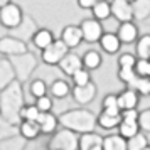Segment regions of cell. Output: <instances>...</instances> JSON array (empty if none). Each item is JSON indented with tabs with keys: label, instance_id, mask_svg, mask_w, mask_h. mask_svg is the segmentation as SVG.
I'll return each instance as SVG.
<instances>
[{
	"label": "cell",
	"instance_id": "3",
	"mask_svg": "<svg viewBox=\"0 0 150 150\" xmlns=\"http://www.w3.org/2000/svg\"><path fill=\"white\" fill-rule=\"evenodd\" d=\"M41 52H42L41 57H42L44 64H47V66H57L59 61L69 52V49L61 39H54L46 49H42Z\"/></svg>",
	"mask_w": 150,
	"mask_h": 150
},
{
	"label": "cell",
	"instance_id": "8",
	"mask_svg": "<svg viewBox=\"0 0 150 150\" xmlns=\"http://www.w3.org/2000/svg\"><path fill=\"white\" fill-rule=\"evenodd\" d=\"M71 95L78 105H89V103L95 100L96 96V86L93 81H89L88 84H83V86H74L71 89Z\"/></svg>",
	"mask_w": 150,
	"mask_h": 150
},
{
	"label": "cell",
	"instance_id": "40",
	"mask_svg": "<svg viewBox=\"0 0 150 150\" xmlns=\"http://www.w3.org/2000/svg\"><path fill=\"white\" fill-rule=\"evenodd\" d=\"M145 22H149V24H150V15H149V19H147V21H145Z\"/></svg>",
	"mask_w": 150,
	"mask_h": 150
},
{
	"label": "cell",
	"instance_id": "32",
	"mask_svg": "<svg viewBox=\"0 0 150 150\" xmlns=\"http://www.w3.org/2000/svg\"><path fill=\"white\" fill-rule=\"evenodd\" d=\"M35 106L41 113H47V111L52 110V98L49 95L39 96V98H35Z\"/></svg>",
	"mask_w": 150,
	"mask_h": 150
},
{
	"label": "cell",
	"instance_id": "38",
	"mask_svg": "<svg viewBox=\"0 0 150 150\" xmlns=\"http://www.w3.org/2000/svg\"><path fill=\"white\" fill-rule=\"evenodd\" d=\"M91 150H103V147L101 145H98V147H95V149H91Z\"/></svg>",
	"mask_w": 150,
	"mask_h": 150
},
{
	"label": "cell",
	"instance_id": "24",
	"mask_svg": "<svg viewBox=\"0 0 150 150\" xmlns=\"http://www.w3.org/2000/svg\"><path fill=\"white\" fill-rule=\"evenodd\" d=\"M19 130H21V135L25 140H35L37 137L41 135V130H39L37 122H30V120H22Z\"/></svg>",
	"mask_w": 150,
	"mask_h": 150
},
{
	"label": "cell",
	"instance_id": "19",
	"mask_svg": "<svg viewBox=\"0 0 150 150\" xmlns=\"http://www.w3.org/2000/svg\"><path fill=\"white\" fill-rule=\"evenodd\" d=\"M101 137L96 135L95 132H86V133H81V137L78 138V150H91L101 145Z\"/></svg>",
	"mask_w": 150,
	"mask_h": 150
},
{
	"label": "cell",
	"instance_id": "37",
	"mask_svg": "<svg viewBox=\"0 0 150 150\" xmlns=\"http://www.w3.org/2000/svg\"><path fill=\"white\" fill-rule=\"evenodd\" d=\"M8 2H12V0H0V7H4L5 4H8Z\"/></svg>",
	"mask_w": 150,
	"mask_h": 150
},
{
	"label": "cell",
	"instance_id": "31",
	"mask_svg": "<svg viewBox=\"0 0 150 150\" xmlns=\"http://www.w3.org/2000/svg\"><path fill=\"white\" fill-rule=\"evenodd\" d=\"M118 79L122 83H125L127 86H130L137 79V74L133 71V68H120L118 69Z\"/></svg>",
	"mask_w": 150,
	"mask_h": 150
},
{
	"label": "cell",
	"instance_id": "9",
	"mask_svg": "<svg viewBox=\"0 0 150 150\" xmlns=\"http://www.w3.org/2000/svg\"><path fill=\"white\" fill-rule=\"evenodd\" d=\"M115 34L118 35L122 44H133L138 39V27H137V24L133 21L120 22Z\"/></svg>",
	"mask_w": 150,
	"mask_h": 150
},
{
	"label": "cell",
	"instance_id": "11",
	"mask_svg": "<svg viewBox=\"0 0 150 150\" xmlns=\"http://www.w3.org/2000/svg\"><path fill=\"white\" fill-rule=\"evenodd\" d=\"M59 69H61L62 73L66 76H71L74 74L78 69H81L83 68V62H81V56H78L74 54V52H68V54L62 57L61 61H59Z\"/></svg>",
	"mask_w": 150,
	"mask_h": 150
},
{
	"label": "cell",
	"instance_id": "29",
	"mask_svg": "<svg viewBox=\"0 0 150 150\" xmlns=\"http://www.w3.org/2000/svg\"><path fill=\"white\" fill-rule=\"evenodd\" d=\"M39 110L35 105H25V106H22L21 111H19V116H21L22 120H30V122H35L37 120V116H39Z\"/></svg>",
	"mask_w": 150,
	"mask_h": 150
},
{
	"label": "cell",
	"instance_id": "36",
	"mask_svg": "<svg viewBox=\"0 0 150 150\" xmlns=\"http://www.w3.org/2000/svg\"><path fill=\"white\" fill-rule=\"evenodd\" d=\"M76 4L83 10H91V7L96 4V0H76Z\"/></svg>",
	"mask_w": 150,
	"mask_h": 150
},
{
	"label": "cell",
	"instance_id": "16",
	"mask_svg": "<svg viewBox=\"0 0 150 150\" xmlns=\"http://www.w3.org/2000/svg\"><path fill=\"white\" fill-rule=\"evenodd\" d=\"M118 133H120L125 140L133 138L137 133H140L138 122H137V120H130V118H122V122L118 125Z\"/></svg>",
	"mask_w": 150,
	"mask_h": 150
},
{
	"label": "cell",
	"instance_id": "2",
	"mask_svg": "<svg viewBox=\"0 0 150 150\" xmlns=\"http://www.w3.org/2000/svg\"><path fill=\"white\" fill-rule=\"evenodd\" d=\"M24 21V14L22 8L14 4L8 2L4 7H0V25L5 29H17Z\"/></svg>",
	"mask_w": 150,
	"mask_h": 150
},
{
	"label": "cell",
	"instance_id": "12",
	"mask_svg": "<svg viewBox=\"0 0 150 150\" xmlns=\"http://www.w3.org/2000/svg\"><path fill=\"white\" fill-rule=\"evenodd\" d=\"M118 98V106L120 110H132V108H137L138 106V101H140V95L137 93L133 88H125L122 93H118L116 95Z\"/></svg>",
	"mask_w": 150,
	"mask_h": 150
},
{
	"label": "cell",
	"instance_id": "22",
	"mask_svg": "<svg viewBox=\"0 0 150 150\" xmlns=\"http://www.w3.org/2000/svg\"><path fill=\"white\" fill-rule=\"evenodd\" d=\"M91 14H93V19L96 21H106L111 17V8H110V2L108 0H98L95 5L91 7Z\"/></svg>",
	"mask_w": 150,
	"mask_h": 150
},
{
	"label": "cell",
	"instance_id": "17",
	"mask_svg": "<svg viewBox=\"0 0 150 150\" xmlns=\"http://www.w3.org/2000/svg\"><path fill=\"white\" fill-rule=\"evenodd\" d=\"M81 62H83V68H86L88 71H95L103 64V57L100 54V51L89 49L81 56Z\"/></svg>",
	"mask_w": 150,
	"mask_h": 150
},
{
	"label": "cell",
	"instance_id": "7",
	"mask_svg": "<svg viewBox=\"0 0 150 150\" xmlns=\"http://www.w3.org/2000/svg\"><path fill=\"white\" fill-rule=\"evenodd\" d=\"M111 15L115 17L118 24L127 21H133V7H132V0H111L110 2Z\"/></svg>",
	"mask_w": 150,
	"mask_h": 150
},
{
	"label": "cell",
	"instance_id": "34",
	"mask_svg": "<svg viewBox=\"0 0 150 150\" xmlns=\"http://www.w3.org/2000/svg\"><path fill=\"white\" fill-rule=\"evenodd\" d=\"M127 143H128V150H142L147 145V138L142 133H137L133 138L127 140Z\"/></svg>",
	"mask_w": 150,
	"mask_h": 150
},
{
	"label": "cell",
	"instance_id": "35",
	"mask_svg": "<svg viewBox=\"0 0 150 150\" xmlns=\"http://www.w3.org/2000/svg\"><path fill=\"white\" fill-rule=\"evenodd\" d=\"M138 127L143 132H150V108L143 110V111H138Z\"/></svg>",
	"mask_w": 150,
	"mask_h": 150
},
{
	"label": "cell",
	"instance_id": "1",
	"mask_svg": "<svg viewBox=\"0 0 150 150\" xmlns=\"http://www.w3.org/2000/svg\"><path fill=\"white\" fill-rule=\"evenodd\" d=\"M59 123L74 133H86L95 130L96 116L88 110H69L59 116Z\"/></svg>",
	"mask_w": 150,
	"mask_h": 150
},
{
	"label": "cell",
	"instance_id": "25",
	"mask_svg": "<svg viewBox=\"0 0 150 150\" xmlns=\"http://www.w3.org/2000/svg\"><path fill=\"white\" fill-rule=\"evenodd\" d=\"M49 91H51L52 98L62 100V98H66V96L71 95V86H69V83L64 81V79H56V81H52Z\"/></svg>",
	"mask_w": 150,
	"mask_h": 150
},
{
	"label": "cell",
	"instance_id": "4",
	"mask_svg": "<svg viewBox=\"0 0 150 150\" xmlns=\"http://www.w3.org/2000/svg\"><path fill=\"white\" fill-rule=\"evenodd\" d=\"M49 150H78V138L74 137V132L68 128L57 132L49 142Z\"/></svg>",
	"mask_w": 150,
	"mask_h": 150
},
{
	"label": "cell",
	"instance_id": "27",
	"mask_svg": "<svg viewBox=\"0 0 150 150\" xmlns=\"http://www.w3.org/2000/svg\"><path fill=\"white\" fill-rule=\"evenodd\" d=\"M133 71L138 78H150V59H138L137 57Z\"/></svg>",
	"mask_w": 150,
	"mask_h": 150
},
{
	"label": "cell",
	"instance_id": "39",
	"mask_svg": "<svg viewBox=\"0 0 150 150\" xmlns=\"http://www.w3.org/2000/svg\"><path fill=\"white\" fill-rule=\"evenodd\" d=\"M142 150H150V147H149V145H145V147H143Z\"/></svg>",
	"mask_w": 150,
	"mask_h": 150
},
{
	"label": "cell",
	"instance_id": "30",
	"mask_svg": "<svg viewBox=\"0 0 150 150\" xmlns=\"http://www.w3.org/2000/svg\"><path fill=\"white\" fill-rule=\"evenodd\" d=\"M29 91L34 98H39V96H44L47 95V84L42 81V79H34L29 86Z\"/></svg>",
	"mask_w": 150,
	"mask_h": 150
},
{
	"label": "cell",
	"instance_id": "26",
	"mask_svg": "<svg viewBox=\"0 0 150 150\" xmlns=\"http://www.w3.org/2000/svg\"><path fill=\"white\" fill-rule=\"evenodd\" d=\"M101 111L110 113V115H120L122 113V110L118 106V98H116V95H106L103 98Z\"/></svg>",
	"mask_w": 150,
	"mask_h": 150
},
{
	"label": "cell",
	"instance_id": "21",
	"mask_svg": "<svg viewBox=\"0 0 150 150\" xmlns=\"http://www.w3.org/2000/svg\"><path fill=\"white\" fill-rule=\"evenodd\" d=\"M133 21H147L150 15V0H132Z\"/></svg>",
	"mask_w": 150,
	"mask_h": 150
},
{
	"label": "cell",
	"instance_id": "28",
	"mask_svg": "<svg viewBox=\"0 0 150 150\" xmlns=\"http://www.w3.org/2000/svg\"><path fill=\"white\" fill-rule=\"evenodd\" d=\"M71 79H73V84L74 86H83V84H88L91 81V73L86 68H81L71 76Z\"/></svg>",
	"mask_w": 150,
	"mask_h": 150
},
{
	"label": "cell",
	"instance_id": "14",
	"mask_svg": "<svg viewBox=\"0 0 150 150\" xmlns=\"http://www.w3.org/2000/svg\"><path fill=\"white\" fill-rule=\"evenodd\" d=\"M37 125H39V130H41V133L44 135H51V133H54L56 130H57V125H59V118L56 115H52L51 111L47 113H39L37 116Z\"/></svg>",
	"mask_w": 150,
	"mask_h": 150
},
{
	"label": "cell",
	"instance_id": "10",
	"mask_svg": "<svg viewBox=\"0 0 150 150\" xmlns=\"http://www.w3.org/2000/svg\"><path fill=\"white\" fill-rule=\"evenodd\" d=\"M61 41L68 46V49H76L83 42V34L79 25H66L61 32Z\"/></svg>",
	"mask_w": 150,
	"mask_h": 150
},
{
	"label": "cell",
	"instance_id": "5",
	"mask_svg": "<svg viewBox=\"0 0 150 150\" xmlns=\"http://www.w3.org/2000/svg\"><path fill=\"white\" fill-rule=\"evenodd\" d=\"M79 29H81L83 34V42H88V44H95V42L100 41V37L103 35V25L100 21L96 19H84L79 24Z\"/></svg>",
	"mask_w": 150,
	"mask_h": 150
},
{
	"label": "cell",
	"instance_id": "41",
	"mask_svg": "<svg viewBox=\"0 0 150 150\" xmlns=\"http://www.w3.org/2000/svg\"><path fill=\"white\" fill-rule=\"evenodd\" d=\"M96 2H98V0H96Z\"/></svg>",
	"mask_w": 150,
	"mask_h": 150
},
{
	"label": "cell",
	"instance_id": "15",
	"mask_svg": "<svg viewBox=\"0 0 150 150\" xmlns=\"http://www.w3.org/2000/svg\"><path fill=\"white\" fill-rule=\"evenodd\" d=\"M54 39L56 37H54V34H52V30L42 27V29H37V30L34 32V35H32V44H34L39 51H42V49L47 47Z\"/></svg>",
	"mask_w": 150,
	"mask_h": 150
},
{
	"label": "cell",
	"instance_id": "23",
	"mask_svg": "<svg viewBox=\"0 0 150 150\" xmlns=\"http://www.w3.org/2000/svg\"><path fill=\"white\" fill-rule=\"evenodd\" d=\"M135 56L138 59H150V34L138 35L135 41Z\"/></svg>",
	"mask_w": 150,
	"mask_h": 150
},
{
	"label": "cell",
	"instance_id": "33",
	"mask_svg": "<svg viewBox=\"0 0 150 150\" xmlns=\"http://www.w3.org/2000/svg\"><path fill=\"white\" fill-rule=\"evenodd\" d=\"M137 62V56L132 52H123L118 57V68H133Z\"/></svg>",
	"mask_w": 150,
	"mask_h": 150
},
{
	"label": "cell",
	"instance_id": "6",
	"mask_svg": "<svg viewBox=\"0 0 150 150\" xmlns=\"http://www.w3.org/2000/svg\"><path fill=\"white\" fill-rule=\"evenodd\" d=\"M0 54L4 56H22L27 54V44L17 37L5 35L0 37Z\"/></svg>",
	"mask_w": 150,
	"mask_h": 150
},
{
	"label": "cell",
	"instance_id": "18",
	"mask_svg": "<svg viewBox=\"0 0 150 150\" xmlns=\"http://www.w3.org/2000/svg\"><path fill=\"white\" fill-rule=\"evenodd\" d=\"M103 150H128V143L120 133L108 135L101 140Z\"/></svg>",
	"mask_w": 150,
	"mask_h": 150
},
{
	"label": "cell",
	"instance_id": "13",
	"mask_svg": "<svg viewBox=\"0 0 150 150\" xmlns=\"http://www.w3.org/2000/svg\"><path fill=\"white\" fill-rule=\"evenodd\" d=\"M98 44H100V47H101L103 52H106L110 56L116 54L122 49V42H120L118 35L115 32H103V35L100 37V41H98Z\"/></svg>",
	"mask_w": 150,
	"mask_h": 150
},
{
	"label": "cell",
	"instance_id": "20",
	"mask_svg": "<svg viewBox=\"0 0 150 150\" xmlns=\"http://www.w3.org/2000/svg\"><path fill=\"white\" fill-rule=\"evenodd\" d=\"M122 122V115H110V113H105L101 111L100 115L96 116V125L103 130H113L118 128V125Z\"/></svg>",
	"mask_w": 150,
	"mask_h": 150
}]
</instances>
